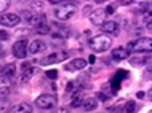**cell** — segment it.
I'll return each instance as SVG.
<instances>
[{
  "label": "cell",
  "instance_id": "obj_2",
  "mask_svg": "<svg viewBox=\"0 0 152 113\" xmlns=\"http://www.w3.org/2000/svg\"><path fill=\"white\" fill-rule=\"evenodd\" d=\"M112 46V38L109 35H96L90 40V48L94 53H104Z\"/></svg>",
  "mask_w": 152,
  "mask_h": 113
},
{
  "label": "cell",
  "instance_id": "obj_15",
  "mask_svg": "<svg viewBox=\"0 0 152 113\" xmlns=\"http://www.w3.org/2000/svg\"><path fill=\"white\" fill-rule=\"evenodd\" d=\"M87 67V59H72L69 64H66V70H82Z\"/></svg>",
  "mask_w": 152,
  "mask_h": 113
},
{
  "label": "cell",
  "instance_id": "obj_6",
  "mask_svg": "<svg viewBox=\"0 0 152 113\" xmlns=\"http://www.w3.org/2000/svg\"><path fill=\"white\" fill-rule=\"evenodd\" d=\"M66 58H67V54H66V53H61V51H58V53L48 54L47 58L40 59V60H39V64H40V65H51V64H58V62H61V60H64Z\"/></svg>",
  "mask_w": 152,
  "mask_h": 113
},
{
  "label": "cell",
  "instance_id": "obj_11",
  "mask_svg": "<svg viewBox=\"0 0 152 113\" xmlns=\"http://www.w3.org/2000/svg\"><path fill=\"white\" fill-rule=\"evenodd\" d=\"M19 21H21V18L15 13H3L2 18H0V22H2L3 27H15L18 26Z\"/></svg>",
  "mask_w": 152,
  "mask_h": 113
},
{
  "label": "cell",
  "instance_id": "obj_27",
  "mask_svg": "<svg viewBox=\"0 0 152 113\" xmlns=\"http://www.w3.org/2000/svg\"><path fill=\"white\" fill-rule=\"evenodd\" d=\"M106 11H107V14H114V13H115V5H109Z\"/></svg>",
  "mask_w": 152,
  "mask_h": 113
},
{
  "label": "cell",
  "instance_id": "obj_30",
  "mask_svg": "<svg viewBox=\"0 0 152 113\" xmlns=\"http://www.w3.org/2000/svg\"><path fill=\"white\" fill-rule=\"evenodd\" d=\"M0 34H2V40H7L8 37H10V35H8V32H7V30H2V32H0Z\"/></svg>",
  "mask_w": 152,
  "mask_h": 113
},
{
  "label": "cell",
  "instance_id": "obj_31",
  "mask_svg": "<svg viewBox=\"0 0 152 113\" xmlns=\"http://www.w3.org/2000/svg\"><path fill=\"white\" fill-rule=\"evenodd\" d=\"M10 2H11V0H2V10H5V8H7V5H8Z\"/></svg>",
  "mask_w": 152,
  "mask_h": 113
},
{
  "label": "cell",
  "instance_id": "obj_26",
  "mask_svg": "<svg viewBox=\"0 0 152 113\" xmlns=\"http://www.w3.org/2000/svg\"><path fill=\"white\" fill-rule=\"evenodd\" d=\"M147 6H151V2H146V3H141V5L138 6V11H147Z\"/></svg>",
  "mask_w": 152,
  "mask_h": 113
},
{
  "label": "cell",
  "instance_id": "obj_24",
  "mask_svg": "<svg viewBox=\"0 0 152 113\" xmlns=\"http://www.w3.org/2000/svg\"><path fill=\"white\" fill-rule=\"evenodd\" d=\"M47 76L50 80H56V78H58V70H48L47 72Z\"/></svg>",
  "mask_w": 152,
  "mask_h": 113
},
{
  "label": "cell",
  "instance_id": "obj_5",
  "mask_svg": "<svg viewBox=\"0 0 152 113\" xmlns=\"http://www.w3.org/2000/svg\"><path fill=\"white\" fill-rule=\"evenodd\" d=\"M27 53H29V46H27V42L24 38L23 40H18V42L13 45V54L18 59H26Z\"/></svg>",
  "mask_w": 152,
  "mask_h": 113
},
{
  "label": "cell",
  "instance_id": "obj_17",
  "mask_svg": "<svg viewBox=\"0 0 152 113\" xmlns=\"http://www.w3.org/2000/svg\"><path fill=\"white\" fill-rule=\"evenodd\" d=\"M39 16H40V14H37V11H34V10H24L23 13H21L23 21L31 22L32 26H35V22L39 21Z\"/></svg>",
  "mask_w": 152,
  "mask_h": 113
},
{
  "label": "cell",
  "instance_id": "obj_29",
  "mask_svg": "<svg viewBox=\"0 0 152 113\" xmlns=\"http://www.w3.org/2000/svg\"><path fill=\"white\" fill-rule=\"evenodd\" d=\"M88 62H90V64H94V62H96V56H94V54L88 56Z\"/></svg>",
  "mask_w": 152,
  "mask_h": 113
},
{
  "label": "cell",
  "instance_id": "obj_7",
  "mask_svg": "<svg viewBox=\"0 0 152 113\" xmlns=\"http://www.w3.org/2000/svg\"><path fill=\"white\" fill-rule=\"evenodd\" d=\"M125 78H128V72L126 70H117L115 75L112 76V80H110V88H112V92H117L120 89V84Z\"/></svg>",
  "mask_w": 152,
  "mask_h": 113
},
{
  "label": "cell",
  "instance_id": "obj_33",
  "mask_svg": "<svg viewBox=\"0 0 152 113\" xmlns=\"http://www.w3.org/2000/svg\"><path fill=\"white\" fill-rule=\"evenodd\" d=\"M133 2H136V0H120V3H123V5H130Z\"/></svg>",
  "mask_w": 152,
  "mask_h": 113
},
{
  "label": "cell",
  "instance_id": "obj_21",
  "mask_svg": "<svg viewBox=\"0 0 152 113\" xmlns=\"http://www.w3.org/2000/svg\"><path fill=\"white\" fill-rule=\"evenodd\" d=\"M82 88V84H80V80H75V81H69L67 83V86H66V91L69 92V94H72V92H77Z\"/></svg>",
  "mask_w": 152,
  "mask_h": 113
},
{
  "label": "cell",
  "instance_id": "obj_34",
  "mask_svg": "<svg viewBox=\"0 0 152 113\" xmlns=\"http://www.w3.org/2000/svg\"><path fill=\"white\" fill-rule=\"evenodd\" d=\"M90 13H91V6H85L83 14H88V16H90Z\"/></svg>",
  "mask_w": 152,
  "mask_h": 113
},
{
  "label": "cell",
  "instance_id": "obj_9",
  "mask_svg": "<svg viewBox=\"0 0 152 113\" xmlns=\"http://www.w3.org/2000/svg\"><path fill=\"white\" fill-rule=\"evenodd\" d=\"M15 73H16V65L15 64H8V65H5L2 68V83H3V86H8V83H11Z\"/></svg>",
  "mask_w": 152,
  "mask_h": 113
},
{
  "label": "cell",
  "instance_id": "obj_20",
  "mask_svg": "<svg viewBox=\"0 0 152 113\" xmlns=\"http://www.w3.org/2000/svg\"><path fill=\"white\" fill-rule=\"evenodd\" d=\"M11 112H18V113H29V112H32V107L29 105V104L23 102V104H18V105H15L13 108H11Z\"/></svg>",
  "mask_w": 152,
  "mask_h": 113
},
{
  "label": "cell",
  "instance_id": "obj_28",
  "mask_svg": "<svg viewBox=\"0 0 152 113\" xmlns=\"http://www.w3.org/2000/svg\"><path fill=\"white\" fill-rule=\"evenodd\" d=\"M146 29L149 30V32H152V19H151V21H149V19L146 21Z\"/></svg>",
  "mask_w": 152,
  "mask_h": 113
},
{
  "label": "cell",
  "instance_id": "obj_4",
  "mask_svg": "<svg viewBox=\"0 0 152 113\" xmlns=\"http://www.w3.org/2000/svg\"><path fill=\"white\" fill-rule=\"evenodd\" d=\"M56 97L53 94H42L35 99V107L37 108H53L56 107Z\"/></svg>",
  "mask_w": 152,
  "mask_h": 113
},
{
  "label": "cell",
  "instance_id": "obj_14",
  "mask_svg": "<svg viewBox=\"0 0 152 113\" xmlns=\"http://www.w3.org/2000/svg\"><path fill=\"white\" fill-rule=\"evenodd\" d=\"M37 73V68H34L31 64H24L23 65V75H21V81L23 83H27L29 80L32 78Z\"/></svg>",
  "mask_w": 152,
  "mask_h": 113
},
{
  "label": "cell",
  "instance_id": "obj_32",
  "mask_svg": "<svg viewBox=\"0 0 152 113\" xmlns=\"http://www.w3.org/2000/svg\"><path fill=\"white\" fill-rule=\"evenodd\" d=\"M48 2H50L51 5H58V3H63L64 0H48Z\"/></svg>",
  "mask_w": 152,
  "mask_h": 113
},
{
  "label": "cell",
  "instance_id": "obj_16",
  "mask_svg": "<svg viewBox=\"0 0 152 113\" xmlns=\"http://www.w3.org/2000/svg\"><path fill=\"white\" fill-rule=\"evenodd\" d=\"M45 50H47V43L42 42V40H34V42L29 45V53L31 54H39Z\"/></svg>",
  "mask_w": 152,
  "mask_h": 113
},
{
  "label": "cell",
  "instance_id": "obj_37",
  "mask_svg": "<svg viewBox=\"0 0 152 113\" xmlns=\"http://www.w3.org/2000/svg\"><path fill=\"white\" fill-rule=\"evenodd\" d=\"M147 99H149V100H152V89H149V91H147Z\"/></svg>",
  "mask_w": 152,
  "mask_h": 113
},
{
  "label": "cell",
  "instance_id": "obj_36",
  "mask_svg": "<svg viewBox=\"0 0 152 113\" xmlns=\"http://www.w3.org/2000/svg\"><path fill=\"white\" fill-rule=\"evenodd\" d=\"M27 32H29V29H21V30L16 32V34H18V35H23V34H27Z\"/></svg>",
  "mask_w": 152,
  "mask_h": 113
},
{
  "label": "cell",
  "instance_id": "obj_38",
  "mask_svg": "<svg viewBox=\"0 0 152 113\" xmlns=\"http://www.w3.org/2000/svg\"><path fill=\"white\" fill-rule=\"evenodd\" d=\"M19 2H23V3H29V2H34V0H19Z\"/></svg>",
  "mask_w": 152,
  "mask_h": 113
},
{
  "label": "cell",
  "instance_id": "obj_13",
  "mask_svg": "<svg viewBox=\"0 0 152 113\" xmlns=\"http://www.w3.org/2000/svg\"><path fill=\"white\" fill-rule=\"evenodd\" d=\"M101 29L106 32V34H112V35H117L120 32V27H118V21H106L104 24L101 26Z\"/></svg>",
  "mask_w": 152,
  "mask_h": 113
},
{
  "label": "cell",
  "instance_id": "obj_35",
  "mask_svg": "<svg viewBox=\"0 0 152 113\" xmlns=\"http://www.w3.org/2000/svg\"><path fill=\"white\" fill-rule=\"evenodd\" d=\"M144 96H146V92H142V91H139L138 94H136V97L138 99H144Z\"/></svg>",
  "mask_w": 152,
  "mask_h": 113
},
{
  "label": "cell",
  "instance_id": "obj_12",
  "mask_svg": "<svg viewBox=\"0 0 152 113\" xmlns=\"http://www.w3.org/2000/svg\"><path fill=\"white\" fill-rule=\"evenodd\" d=\"M128 53L130 51L126 50L125 46H117L112 50V54H110V59H114L115 62H120L123 59H128Z\"/></svg>",
  "mask_w": 152,
  "mask_h": 113
},
{
  "label": "cell",
  "instance_id": "obj_19",
  "mask_svg": "<svg viewBox=\"0 0 152 113\" xmlns=\"http://www.w3.org/2000/svg\"><path fill=\"white\" fill-rule=\"evenodd\" d=\"M83 100H85V96L82 94L80 91H77V92H74V99L71 100V105L74 108H77V107H82V104H83Z\"/></svg>",
  "mask_w": 152,
  "mask_h": 113
},
{
  "label": "cell",
  "instance_id": "obj_3",
  "mask_svg": "<svg viewBox=\"0 0 152 113\" xmlns=\"http://www.w3.org/2000/svg\"><path fill=\"white\" fill-rule=\"evenodd\" d=\"M75 11H77V8L74 3H64V5H61L59 8H56L55 14L58 19H61V21H67V19H71L72 16L75 14Z\"/></svg>",
  "mask_w": 152,
  "mask_h": 113
},
{
  "label": "cell",
  "instance_id": "obj_1",
  "mask_svg": "<svg viewBox=\"0 0 152 113\" xmlns=\"http://www.w3.org/2000/svg\"><path fill=\"white\" fill-rule=\"evenodd\" d=\"M126 50L130 53H152V38L141 37L134 42H130Z\"/></svg>",
  "mask_w": 152,
  "mask_h": 113
},
{
  "label": "cell",
  "instance_id": "obj_22",
  "mask_svg": "<svg viewBox=\"0 0 152 113\" xmlns=\"http://www.w3.org/2000/svg\"><path fill=\"white\" fill-rule=\"evenodd\" d=\"M123 110H125V112H128V113H131V112H136V110H138L136 102H134V100H130V102H126L125 105H123Z\"/></svg>",
  "mask_w": 152,
  "mask_h": 113
},
{
  "label": "cell",
  "instance_id": "obj_25",
  "mask_svg": "<svg viewBox=\"0 0 152 113\" xmlns=\"http://www.w3.org/2000/svg\"><path fill=\"white\" fill-rule=\"evenodd\" d=\"M144 78L152 80V65H149V67L146 68V72H144Z\"/></svg>",
  "mask_w": 152,
  "mask_h": 113
},
{
  "label": "cell",
  "instance_id": "obj_8",
  "mask_svg": "<svg viewBox=\"0 0 152 113\" xmlns=\"http://www.w3.org/2000/svg\"><path fill=\"white\" fill-rule=\"evenodd\" d=\"M131 65H147L151 62V56L149 53H133V56L128 59Z\"/></svg>",
  "mask_w": 152,
  "mask_h": 113
},
{
  "label": "cell",
  "instance_id": "obj_18",
  "mask_svg": "<svg viewBox=\"0 0 152 113\" xmlns=\"http://www.w3.org/2000/svg\"><path fill=\"white\" fill-rule=\"evenodd\" d=\"M82 107H83V110L91 112V110H94V108L98 107V99H96V97H85L83 104H82Z\"/></svg>",
  "mask_w": 152,
  "mask_h": 113
},
{
  "label": "cell",
  "instance_id": "obj_39",
  "mask_svg": "<svg viewBox=\"0 0 152 113\" xmlns=\"http://www.w3.org/2000/svg\"><path fill=\"white\" fill-rule=\"evenodd\" d=\"M96 2H98V3H101V2H104V0H96Z\"/></svg>",
  "mask_w": 152,
  "mask_h": 113
},
{
  "label": "cell",
  "instance_id": "obj_40",
  "mask_svg": "<svg viewBox=\"0 0 152 113\" xmlns=\"http://www.w3.org/2000/svg\"><path fill=\"white\" fill-rule=\"evenodd\" d=\"M151 6H152V0H151Z\"/></svg>",
  "mask_w": 152,
  "mask_h": 113
},
{
  "label": "cell",
  "instance_id": "obj_23",
  "mask_svg": "<svg viewBox=\"0 0 152 113\" xmlns=\"http://www.w3.org/2000/svg\"><path fill=\"white\" fill-rule=\"evenodd\" d=\"M96 97L99 99V100H102V102H104V100H107V99L110 97V94H106L104 91H101V92H98V94H96Z\"/></svg>",
  "mask_w": 152,
  "mask_h": 113
},
{
  "label": "cell",
  "instance_id": "obj_10",
  "mask_svg": "<svg viewBox=\"0 0 152 113\" xmlns=\"http://www.w3.org/2000/svg\"><path fill=\"white\" fill-rule=\"evenodd\" d=\"M106 16H107V11L98 8V10H94L90 13V21H91V24H94V26H102V24L106 22Z\"/></svg>",
  "mask_w": 152,
  "mask_h": 113
}]
</instances>
